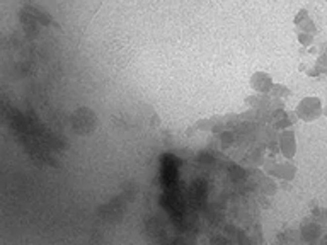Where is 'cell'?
<instances>
[{
  "label": "cell",
  "instance_id": "1",
  "mask_svg": "<svg viewBox=\"0 0 327 245\" xmlns=\"http://www.w3.org/2000/svg\"><path fill=\"white\" fill-rule=\"evenodd\" d=\"M317 245H327V235L322 237V240H321V242H319Z\"/></svg>",
  "mask_w": 327,
  "mask_h": 245
}]
</instances>
